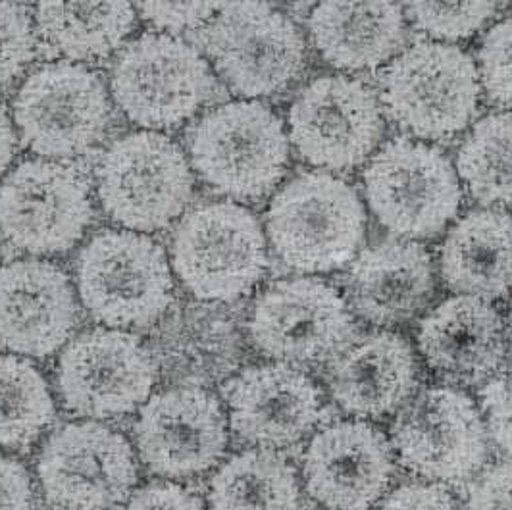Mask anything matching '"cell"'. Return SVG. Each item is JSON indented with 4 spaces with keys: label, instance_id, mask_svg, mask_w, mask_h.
Segmentation results:
<instances>
[{
    "label": "cell",
    "instance_id": "38",
    "mask_svg": "<svg viewBox=\"0 0 512 510\" xmlns=\"http://www.w3.org/2000/svg\"><path fill=\"white\" fill-rule=\"evenodd\" d=\"M0 510H35L33 484L24 464L0 455Z\"/></svg>",
    "mask_w": 512,
    "mask_h": 510
},
{
    "label": "cell",
    "instance_id": "17",
    "mask_svg": "<svg viewBox=\"0 0 512 510\" xmlns=\"http://www.w3.org/2000/svg\"><path fill=\"white\" fill-rule=\"evenodd\" d=\"M387 435L364 420L316 432L303 457L308 495L328 510H370L393 484L397 462Z\"/></svg>",
    "mask_w": 512,
    "mask_h": 510
},
{
    "label": "cell",
    "instance_id": "10",
    "mask_svg": "<svg viewBox=\"0 0 512 510\" xmlns=\"http://www.w3.org/2000/svg\"><path fill=\"white\" fill-rule=\"evenodd\" d=\"M14 120L33 153L64 160L95 149L114 114L103 77L62 60L27 77L14 101Z\"/></svg>",
    "mask_w": 512,
    "mask_h": 510
},
{
    "label": "cell",
    "instance_id": "18",
    "mask_svg": "<svg viewBox=\"0 0 512 510\" xmlns=\"http://www.w3.org/2000/svg\"><path fill=\"white\" fill-rule=\"evenodd\" d=\"M135 439L143 462L164 478L210 470L228 447V418L218 399L201 387H176L141 408Z\"/></svg>",
    "mask_w": 512,
    "mask_h": 510
},
{
    "label": "cell",
    "instance_id": "13",
    "mask_svg": "<svg viewBox=\"0 0 512 510\" xmlns=\"http://www.w3.org/2000/svg\"><path fill=\"white\" fill-rule=\"evenodd\" d=\"M256 349L283 364L333 360L357 339L347 299L320 278H287L264 289L251 310Z\"/></svg>",
    "mask_w": 512,
    "mask_h": 510
},
{
    "label": "cell",
    "instance_id": "6",
    "mask_svg": "<svg viewBox=\"0 0 512 510\" xmlns=\"http://www.w3.org/2000/svg\"><path fill=\"white\" fill-rule=\"evenodd\" d=\"M199 41L218 76L247 99L282 93L305 70L303 33L272 4H218Z\"/></svg>",
    "mask_w": 512,
    "mask_h": 510
},
{
    "label": "cell",
    "instance_id": "1",
    "mask_svg": "<svg viewBox=\"0 0 512 510\" xmlns=\"http://www.w3.org/2000/svg\"><path fill=\"white\" fill-rule=\"evenodd\" d=\"M266 230L289 268L328 274L359 255L366 237V210L347 181L328 172H303L272 199Z\"/></svg>",
    "mask_w": 512,
    "mask_h": 510
},
{
    "label": "cell",
    "instance_id": "37",
    "mask_svg": "<svg viewBox=\"0 0 512 510\" xmlns=\"http://www.w3.org/2000/svg\"><path fill=\"white\" fill-rule=\"evenodd\" d=\"M124 510H205V505L181 485L158 482L135 491Z\"/></svg>",
    "mask_w": 512,
    "mask_h": 510
},
{
    "label": "cell",
    "instance_id": "40",
    "mask_svg": "<svg viewBox=\"0 0 512 510\" xmlns=\"http://www.w3.org/2000/svg\"><path fill=\"white\" fill-rule=\"evenodd\" d=\"M511 333H512V306H511Z\"/></svg>",
    "mask_w": 512,
    "mask_h": 510
},
{
    "label": "cell",
    "instance_id": "19",
    "mask_svg": "<svg viewBox=\"0 0 512 510\" xmlns=\"http://www.w3.org/2000/svg\"><path fill=\"white\" fill-rule=\"evenodd\" d=\"M231 430L260 449L303 441L324 418L322 391L291 364H260L226 385Z\"/></svg>",
    "mask_w": 512,
    "mask_h": 510
},
{
    "label": "cell",
    "instance_id": "25",
    "mask_svg": "<svg viewBox=\"0 0 512 510\" xmlns=\"http://www.w3.org/2000/svg\"><path fill=\"white\" fill-rule=\"evenodd\" d=\"M441 278L459 293L493 301L512 291V216L480 208L461 218L441 247Z\"/></svg>",
    "mask_w": 512,
    "mask_h": 510
},
{
    "label": "cell",
    "instance_id": "20",
    "mask_svg": "<svg viewBox=\"0 0 512 510\" xmlns=\"http://www.w3.org/2000/svg\"><path fill=\"white\" fill-rule=\"evenodd\" d=\"M77 322L72 281L56 264L26 258L0 266V347L49 357L70 339Z\"/></svg>",
    "mask_w": 512,
    "mask_h": 510
},
{
    "label": "cell",
    "instance_id": "26",
    "mask_svg": "<svg viewBox=\"0 0 512 510\" xmlns=\"http://www.w3.org/2000/svg\"><path fill=\"white\" fill-rule=\"evenodd\" d=\"M43 41L66 58L99 60L133 31L137 10L128 2H47L35 8Z\"/></svg>",
    "mask_w": 512,
    "mask_h": 510
},
{
    "label": "cell",
    "instance_id": "24",
    "mask_svg": "<svg viewBox=\"0 0 512 510\" xmlns=\"http://www.w3.org/2000/svg\"><path fill=\"white\" fill-rule=\"evenodd\" d=\"M314 47L339 70H372L401 51L407 39L405 8L389 2H324L312 8Z\"/></svg>",
    "mask_w": 512,
    "mask_h": 510
},
{
    "label": "cell",
    "instance_id": "30",
    "mask_svg": "<svg viewBox=\"0 0 512 510\" xmlns=\"http://www.w3.org/2000/svg\"><path fill=\"white\" fill-rule=\"evenodd\" d=\"M499 10L495 2H412L405 14L416 29L441 41L466 39Z\"/></svg>",
    "mask_w": 512,
    "mask_h": 510
},
{
    "label": "cell",
    "instance_id": "39",
    "mask_svg": "<svg viewBox=\"0 0 512 510\" xmlns=\"http://www.w3.org/2000/svg\"><path fill=\"white\" fill-rule=\"evenodd\" d=\"M18 151V135L8 116V110L0 104V176L8 170Z\"/></svg>",
    "mask_w": 512,
    "mask_h": 510
},
{
    "label": "cell",
    "instance_id": "34",
    "mask_svg": "<svg viewBox=\"0 0 512 510\" xmlns=\"http://www.w3.org/2000/svg\"><path fill=\"white\" fill-rule=\"evenodd\" d=\"M135 10L145 18L149 24L160 29V33H180V31H193L203 29L216 14L218 4H137Z\"/></svg>",
    "mask_w": 512,
    "mask_h": 510
},
{
    "label": "cell",
    "instance_id": "35",
    "mask_svg": "<svg viewBox=\"0 0 512 510\" xmlns=\"http://www.w3.org/2000/svg\"><path fill=\"white\" fill-rule=\"evenodd\" d=\"M466 510H512V459L489 466L472 482Z\"/></svg>",
    "mask_w": 512,
    "mask_h": 510
},
{
    "label": "cell",
    "instance_id": "5",
    "mask_svg": "<svg viewBox=\"0 0 512 510\" xmlns=\"http://www.w3.org/2000/svg\"><path fill=\"white\" fill-rule=\"evenodd\" d=\"M172 266L197 299L235 301L247 295L268 268L262 226L241 204H199L174 231Z\"/></svg>",
    "mask_w": 512,
    "mask_h": 510
},
{
    "label": "cell",
    "instance_id": "12",
    "mask_svg": "<svg viewBox=\"0 0 512 510\" xmlns=\"http://www.w3.org/2000/svg\"><path fill=\"white\" fill-rule=\"evenodd\" d=\"M91 218L89 181L70 162L26 160L0 183V233L29 255L70 251Z\"/></svg>",
    "mask_w": 512,
    "mask_h": 510
},
{
    "label": "cell",
    "instance_id": "28",
    "mask_svg": "<svg viewBox=\"0 0 512 510\" xmlns=\"http://www.w3.org/2000/svg\"><path fill=\"white\" fill-rule=\"evenodd\" d=\"M457 174L484 206L512 204V112L476 122L457 156Z\"/></svg>",
    "mask_w": 512,
    "mask_h": 510
},
{
    "label": "cell",
    "instance_id": "36",
    "mask_svg": "<svg viewBox=\"0 0 512 510\" xmlns=\"http://www.w3.org/2000/svg\"><path fill=\"white\" fill-rule=\"evenodd\" d=\"M378 510H462L445 485L409 482L385 495Z\"/></svg>",
    "mask_w": 512,
    "mask_h": 510
},
{
    "label": "cell",
    "instance_id": "32",
    "mask_svg": "<svg viewBox=\"0 0 512 510\" xmlns=\"http://www.w3.org/2000/svg\"><path fill=\"white\" fill-rule=\"evenodd\" d=\"M478 74L487 99L512 112V18L501 20L487 31Z\"/></svg>",
    "mask_w": 512,
    "mask_h": 510
},
{
    "label": "cell",
    "instance_id": "14",
    "mask_svg": "<svg viewBox=\"0 0 512 510\" xmlns=\"http://www.w3.org/2000/svg\"><path fill=\"white\" fill-rule=\"evenodd\" d=\"M384 108L360 79L310 81L289 110V137L299 156L324 170L359 168L384 137Z\"/></svg>",
    "mask_w": 512,
    "mask_h": 510
},
{
    "label": "cell",
    "instance_id": "9",
    "mask_svg": "<svg viewBox=\"0 0 512 510\" xmlns=\"http://www.w3.org/2000/svg\"><path fill=\"white\" fill-rule=\"evenodd\" d=\"M106 214L129 231L168 228L193 197V174L180 147L158 131L116 139L97 166Z\"/></svg>",
    "mask_w": 512,
    "mask_h": 510
},
{
    "label": "cell",
    "instance_id": "3",
    "mask_svg": "<svg viewBox=\"0 0 512 510\" xmlns=\"http://www.w3.org/2000/svg\"><path fill=\"white\" fill-rule=\"evenodd\" d=\"M387 116L418 139L447 141L470 126L480 102V74L470 54L418 41L391 60L380 79Z\"/></svg>",
    "mask_w": 512,
    "mask_h": 510
},
{
    "label": "cell",
    "instance_id": "7",
    "mask_svg": "<svg viewBox=\"0 0 512 510\" xmlns=\"http://www.w3.org/2000/svg\"><path fill=\"white\" fill-rule=\"evenodd\" d=\"M364 193L376 220L405 241L436 237L457 216L462 199L451 160L410 137H395L372 156Z\"/></svg>",
    "mask_w": 512,
    "mask_h": 510
},
{
    "label": "cell",
    "instance_id": "22",
    "mask_svg": "<svg viewBox=\"0 0 512 510\" xmlns=\"http://www.w3.org/2000/svg\"><path fill=\"white\" fill-rule=\"evenodd\" d=\"M328 383L333 403L343 412L357 420H378L414 397L418 358L401 333H366L333 358Z\"/></svg>",
    "mask_w": 512,
    "mask_h": 510
},
{
    "label": "cell",
    "instance_id": "31",
    "mask_svg": "<svg viewBox=\"0 0 512 510\" xmlns=\"http://www.w3.org/2000/svg\"><path fill=\"white\" fill-rule=\"evenodd\" d=\"M37 33L24 4L0 2V87L12 83L33 60Z\"/></svg>",
    "mask_w": 512,
    "mask_h": 510
},
{
    "label": "cell",
    "instance_id": "29",
    "mask_svg": "<svg viewBox=\"0 0 512 510\" xmlns=\"http://www.w3.org/2000/svg\"><path fill=\"white\" fill-rule=\"evenodd\" d=\"M54 420L51 389L41 372L14 355H0V449L27 451Z\"/></svg>",
    "mask_w": 512,
    "mask_h": 510
},
{
    "label": "cell",
    "instance_id": "15",
    "mask_svg": "<svg viewBox=\"0 0 512 510\" xmlns=\"http://www.w3.org/2000/svg\"><path fill=\"white\" fill-rule=\"evenodd\" d=\"M37 474L58 510H114L137 482L128 439L103 424H68L47 439Z\"/></svg>",
    "mask_w": 512,
    "mask_h": 510
},
{
    "label": "cell",
    "instance_id": "2",
    "mask_svg": "<svg viewBox=\"0 0 512 510\" xmlns=\"http://www.w3.org/2000/svg\"><path fill=\"white\" fill-rule=\"evenodd\" d=\"M187 145L206 185L235 201L272 193L289 162L282 120L262 102H226L210 110L189 131Z\"/></svg>",
    "mask_w": 512,
    "mask_h": 510
},
{
    "label": "cell",
    "instance_id": "4",
    "mask_svg": "<svg viewBox=\"0 0 512 510\" xmlns=\"http://www.w3.org/2000/svg\"><path fill=\"white\" fill-rule=\"evenodd\" d=\"M76 281L85 310L110 328H147L174 297L168 256L137 231H99L77 256Z\"/></svg>",
    "mask_w": 512,
    "mask_h": 510
},
{
    "label": "cell",
    "instance_id": "16",
    "mask_svg": "<svg viewBox=\"0 0 512 510\" xmlns=\"http://www.w3.org/2000/svg\"><path fill=\"white\" fill-rule=\"evenodd\" d=\"M156 362L128 332L91 330L64 349L58 362V389L64 407L87 418H118L149 401Z\"/></svg>",
    "mask_w": 512,
    "mask_h": 510
},
{
    "label": "cell",
    "instance_id": "21",
    "mask_svg": "<svg viewBox=\"0 0 512 510\" xmlns=\"http://www.w3.org/2000/svg\"><path fill=\"white\" fill-rule=\"evenodd\" d=\"M426 364L443 380L480 385L497 376L507 357V332L489 301L457 295L424 316L416 333Z\"/></svg>",
    "mask_w": 512,
    "mask_h": 510
},
{
    "label": "cell",
    "instance_id": "33",
    "mask_svg": "<svg viewBox=\"0 0 512 510\" xmlns=\"http://www.w3.org/2000/svg\"><path fill=\"white\" fill-rule=\"evenodd\" d=\"M487 435L507 455H512V368L499 372L480 389Z\"/></svg>",
    "mask_w": 512,
    "mask_h": 510
},
{
    "label": "cell",
    "instance_id": "27",
    "mask_svg": "<svg viewBox=\"0 0 512 510\" xmlns=\"http://www.w3.org/2000/svg\"><path fill=\"white\" fill-rule=\"evenodd\" d=\"M210 510H301L297 470L272 449H249L220 466L208 491Z\"/></svg>",
    "mask_w": 512,
    "mask_h": 510
},
{
    "label": "cell",
    "instance_id": "23",
    "mask_svg": "<svg viewBox=\"0 0 512 510\" xmlns=\"http://www.w3.org/2000/svg\"><path fill=\"white\" fill-rule=\"evenodd\" d=\"M436 276L430 253L416 241H384L351 264L347 297L353 312L391 328L418 316L432 301Z\"/></svg>",
    "mask_w": 512,
    "mask_h": 510
},
{
    "label": "cell",
    "instance_id": "11",
    "mask_svg": "<svg viewBox=\"0 0 512 510\" xmlns=\"http://www.w3.org/2000/svg\"><path fill=\"white\" fill-rule=\"evenodd\" d=\"M478 405L457 387H428L399 410L391 426L395 459L410 474L441 485H461L482 472L489 455Z\"/></svg>",
    "mask_w": 512,
    "mask_h": 510
},
{
    "label": "cell",
    "instance_id": "8",
    "mask_svg": "<svg viewBox=\"0 0 512 510\" xmlns=\"http://www.w3.org/2000/svg\"><path fill=\"white\" fill-rule=\"evenodd\" d=\"M112 97L141 128H178L216 93L205 58L180 37L149 31L133 39L116 58Z\"/></svg>",
    "mask_w": 512,
    "mask_h": 510
}]
</instances>
